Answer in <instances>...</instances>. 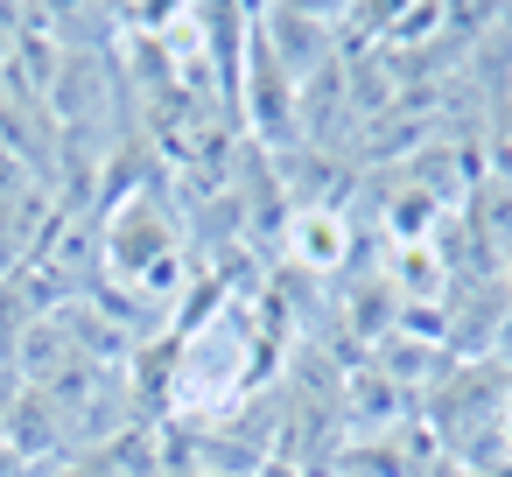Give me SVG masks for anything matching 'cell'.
Here are the masks:
<instances>
[{
	"label": "cell",
	"mask_w": 512,
	"mask_h": 477,
	"mask_svg": "<svg viewBox=\"0 0 512 477\" xmlns=\"http://www.w3.org/2000/svg\"><path fill=\"white\" fill-rule=\"evenodd\" d=\"M106 267L120 281H141V288L155 281V267L176 274V225H169V211L155 197H127L113 211V225H106Z\"/></svg>",
	"instance_id": "obj_1"
},
{
	"label": "cell",
	"mask_w": 512,
	"mask_h": 477,
	"mask_svg": "<svg viewBox=\"0 0 512 477\" xmlns=\"http://www.w3.org/2000/svg\"><path fill=\"white\" fill-rule=\"evenodd\" d=\"M281 239H288V260L302 274H337L351 260V218L337 204H288Z\"/></svg>",
	"instance_id": "obj_2"
},
{
	"label": "cell",
	"mask_w": 512,
	"mask_h": 477,
	"mask_svg": "<svg viewBox=\"0 0 512 477\" xmlns=\"http://www.w3.org/2000/svg\"><path fill=\"white\" fill-rule=\"evenodd\" d=\"M505 442H512V393H505Z\"/></svg>",
	"instance_id": "obj_3"
}]
</instances>
